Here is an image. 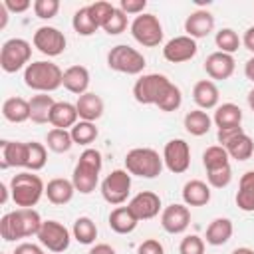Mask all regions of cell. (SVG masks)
I'll return each mask as SVG.
<instances>
[{
	"label": "cell",
	"mask_w": 254,
	"mask_h": 254,
	"mask_svg": "<svg viewBox=\"0 0 254 254\" xmlns=\"http://www.w3.org/2000/svg\"><path fill=\"white\" fill-rule=\"evenodd\" d=\"M75 109H77V115H79L81 121H91V123H95V121L103 115L105 105H103V99H101L97 93L87 91V93H83V95L77 97Z\"/></svg>",
	"instance_id": "21"
},
{
	"label": "cell",
	"mask_w": 254,
	"mask_h": 254,
	"mask_svg": "<svg viewBox=\"0 0 254 254\" xmlns=\"http://www.w3.org/2000/svg\"><path fill=\"white\" fill-rule=\"evenodd\" d=\"M60 12V2L58 0H36L34 2V14L40 20H50Z\"/></svg>",
	"instance_id": "46"
},
{
	"label": "cell",
	"mask_w": 254,
	"mask_h": 254,
	"mask_svg": "<svg viewBox=\"0 0 254 254\" xmlns=\"http://www.w3.org/2000/svg\"><path fill=\"white\" fill-rule=\"evenodd\" d=\"M28 101H30V119L38 125L50 123V113H52V107L56 105L54 97L48 93H36Z\"/></svg>",
	"instance_id": "30"
},
{
	"label": "cell",
	"mask_w": 254,
	"mask_h": 254,
	"mask_svg": "<svg viewBox=\"0 0 254 254\" xmlns=\"http://www.w3.org/2000/svg\"><path fill=\"white\" fill-rule=\"evenodd\" d=\"M212 123L216 125V129H232V127H240L242 125V109L236 103H222L216 107Z\"/></svg>",
	"instance_id": "29"
},
{
	"label": "cell",
	"mask_w": 254,
	"mask_h": 254,
	"mask_svg": "<svg viewBox=\"0 0 254 254\" xmlns=\"http://www.w3.org/2000/svg\"><path fill=\"white\" fill-rule=\"evenodd\" d=\"M71 236L79 242V244H93L95 238H97V224L89 218V216H79L75 218L73 222V228H71Z\"/></svg>",
	"instance_id": "35"
},
{
	"label": "cell",
	"mask_w": 254,
	"mask_h": 254,
	"mask_svg": "<svg viewBox=\"0 0 254 254\" xmlns=\"http://www.w3.org/2000/svg\"><path fill=\"white\" fill-rule=\"evenodd\" d=\"M71 26H73L75 34H79V36H93V34L99 30V26H97L95 20L91 18L87 6L75 10V14H73V18H71Z\"/></svg>",
	"instance_id": "37"
},
{
	"label": "cell",
	"mask_w": 254,
	"mask_h": 254,
	"mask_svg": "<svg viewBox=\"0 0 254 254\" xmlns=\"http://www.w3.org/2000/svg\"><path fill=\"white\" fill-rule=\"evenodd\" d=\"M137 254H165V248L157 238H147L139 244Z\"/></svg>",
	"instance_id": "48"
},
{
	"label": "cell",
	"mask_w": 254,
	"mask_h": 254,
	"mask_svg": "<svg viewBox=\"0 0 254 254\" xmlns=\"http://www.w3.org/2000/svg\"><path fill=\"white\" fill-rule=\"evenodd\" d=\"M119 8H121L127 16H129V14L139 16V14L145 12V8H147V0H121V2H119Z\"/></svg>",
	"instance_id": "47"
},
{
	"label": "cell",
	"mask_w": 254,
	"mask_h": 254,
	"mask_svg": "<svg viewBox=\"0 0 254 254\" xmlns=\"http://www.w3.org/2000/svg\"><path fill=\"white\" fill-rule=\"evenodd\" d=\"M248 105H250V109L254 111V87L248 91Z\"/></svg>",
	"instance_id": "57"
},
{
	"label": "cell",
	"mask_w": 254,
	"mask_h": 254,
	"mask_svg": "<svg viewBox=\"0 0 254 254\" xmlns=\"http://www.w3.org/2000/svg\"><path fill=\"white\" fill-rule=\"evenodd\" d=\"M69 133H71L73 145H83V147L89 145V143H93V141L97 139V135H99L95 123H91V121H81V119L69 129Z\"/></svg>",
	"instance_id": "38"
},
{
	"label": "cell",
	"mask_w": 254,
	"mask_h": 254,
	"mask_svg": "<svg viewBox=\"0 0 254 254\" xmlns=\"http://www.w3.org/2000/svg\"><path fill=\"white\" fill-rule=\"evenodd\" d=\"M244 75H246V79H250V81L254 83V56L246 62V65H244Z\"/></svg>",
	"instance_id": "53"
},
{
	"label": "cell",
	"mask_w": 254,
	"mask_h": 254,
	"mask_svg": "<svg viewBox=\"0 0 254 254\" xmlns=\"http://www.w3.org/2000/svg\"><path fill=\"white\" fill-rule=\"evenodd\" d=\"M24 83L38 93H50L64 85V71L54 62L38 60L24 69Z\"/></svg>",
	"instance_id": "3"
},
{
	"label": "cell",
	"mask_w": 254,
	"mask_h": 254,
	"mask_svg": "<svg viewBox=\"0 0 254 254\" xmlns=\"http://www.w3.org/2000/svg\"><path fill=\"white\" fill-rule=\"evenodd\" d=\"M42 216L34 208H16L12 212H6L0 218V236L6 242H16L20 238L38 236L42 228Z\"/></svg>",
	"instance_id": "1"
},
{
	"label": "cell",
	"mask_w": 254,
	"mask_h": 254,
	"mask_svg": "<svg viewBox=\"0 0 254 254\" xmlns=\"http://www.w3.org/2000/svg\"><path fill=\"white\" fill-rule=\"evenodd\" d=\"M44 254H46V252H44Z\"/></svg>",
	"instance_id": "58"
},
{
	"label": "cell",
	"mask_w": 254,
	"mask_h": 254,
	"mask_svg": "<svg viewBox=\"0 0 254 254\" xmlns=\"http://www.w3.org/2000/svg\"><path fill=\"white\" fill-rule=\"evenodd\" d=\"M198 52V46H196V40H192L190 36H175L171 38L165 46H163V58L171 64H183V62H189L196 56Z\"/></svg>",
	"instance_id": "14"
},
{
	"label": "cell",
	"mask_w": 254,
	"mask_h": 254,
	"mask_svg": "<svg viewBox=\"0 0 254 254\" xmlns=\"http://www.w3.org/2000/svg\"><path fill=\"white\" fill-rule=\"evenodd\" d=\"M32 44H34V48L40 54H44L48 58H56V56H60V54L65 52L67 40H65V36H64L62 30H58L54 26H40L34 32Z\"/></svg>",
	"instance_id": "12"
},
{
	"label": "cell",
	"mask_w": 254,
	"mask_h": 254,
	"mask_svg": "<svg viewBox=\"0 0 254 254\" xmlns=\"http://www.w3.org/2000/svg\"><path fill=\"white\" fill-rule=\"evenodd\" d=\"M230 254H254V250L248 248V246H238V248H234Z\"/></svg>",
	"instance_id": "56"
},
{
	"label": "cell",
	"mask_w": 254,
	"mask_h": 254,
	"mask_svg": "<svg viewBox=\"0 0 254 254\" xmlns=\"http://www.w3.org/2000/svg\"><path fill=\"white\" fill-rule=\"evenodd\" d=\"M101 30H103L105 34H109V36H119V34H123V32L127 30V14H125L119 6H115V10L109 14V18H107L105 24L101 26Z\"/></svg>",
	"instance_id": "42"
},
{
	"label": "cell",
	"mask_w": 254,
	"mask_h": 254,
	"mask_svg": "<svg viewBox=\"0 0 254 254\" xmlns=\"http://www.w3.org/2000/svg\"><path fill=\"white\" fill-rule=\"evenodd\" d=\"M87 254H117V252H115V248H113V246H109V244L101 242V244H95V246H91Z\"/></svg>",
	"instance_id": "52"
},
{
	"label": "cell",
	"mask_w": 254,
	"mask_h": 254,
	"mask_svg": "<svg viewBox=\"0 0 254 254\" xmlns=\"http://www.w3.org/2000/svg\"><path fill=\"white\" fill-rule=\"evenodd\" d=\"M127 206L137 220H151L161 212V196L153 190H141L127 202Z\"/></svg>",
	"instance_id": "16"
},
{
	"label": "cell",
	"mask_w": 254,
	"mask_h": 254,
	"mask_svg": "<svg viewBox=\"0 0 254 254\" xmlns=\"http://www.w3.org/2000/svg\"><path fill=\"white\" fill-rule=\"evenodd\" d=\"M8 8L4 6V2H0V30H4L6 28V24H8Z\"/></svg>",
	"instance_id": "54"
},
{
	"label": "cell",
	"mask_w": 254,
	"mask_h": 254,
	"mask_svg": "<svg viewBox=\"0 0 254 254\" xmlns=\"http://www.w3.org/2000/svg\"><path fill=\"white\" fill-rule=\"evenodd\" d=\"M183 103V93L179 89V85H175L173 81L169 83V87L165 89V93L161 95V99L157 101V107L165 113H171V111H177Z\"/></svg>",
	"instance_id": "41"
},
{
	"label": "cell",
	"mask_w": 254,
	"mask_h": 254,
	"mask_svg": "<svg viewBox=\"0 0 254 254\" xmlns=\"http://www.w3.org/2000/svg\"><path fill=\"white\" fill-rule=\"evenodd\" d=\"M163 163L175 175L187 173L189 167H190V147H189V143L185 139L167 141L165 149H163Z\"/></svg>",
	"instance_id": "13"
},
{
	"label": "cell",
	"mask_w": 254,
	"mask_h": 254,
	"mask_svg": "<svg viewBox=\"0 0 254 254\" xmlns=\"http://www.w3.org/2000/svg\"><path fill=\"white\" fill-rule=\"evenodd\" d=\"M242 44H244V48H246L248 52L254 54V26H250V28L244 32V36H242Z\"/></svg>",
	"instance_id": "51"
},
{
	"label": "cell",
	"mask_w": 254,
	"mask_h": 254,
	"mask_svg": "<svg viewBox=\"0 0 254 254\" xmlns=\"http://www.w3.org/2000/svg\"><path fill=\"white\" fill-rule=\"evenodd\" d=\"M77 121H79V115H77L75 103L56 101V105L52 107V113H50V123L56 129H67L69 131Z\"/></svg>",
	"instance_id": "24"
},
{
	"label": "cell",
	"mask_w": 254,
	"mask_h": 254,
	"mask_svg": "<svg viewBox=\"0 0 254 254\" xmlns=\"http://www.w3.org/2000/svg\"><path fill=\"white\" fill-rule=\"evenodd\" d=\"M46 161H48V151H46V145L38 143V141H26V165L24 169L26 171H42L46 167Z\"/></svg>",
	"instance_id": "34"
},
{
	"label": "cell",
	"mask_w": 254,
	"mask_h": 254,
	"mask_svg": "<svg viewBox=\"0 0 254 254\" xmlns=\"http://www.w3.org/2000/svg\"><path fill=\"white\" fill-rule=\"evenodd\" d=\"M129 30H131L133 40L145 48H157L163 42V26H161L159 18L151 12H143V14L135 16Z\"/></svg>",
	"instance_id": "8"
},
{
	"label": "cell",
	"mask_w": 254,
	"mask_h": 254,
	"mask_svg": "<svg viewBox=\"0 0 254 254\" xmlns=\"http://www.w3.org/2000/svg\"><path fill=\"white\" fill-rule=\"evenodd\" d=\"M202 165H204L206 171H212V169L230 165V157H228V153L222 145H210L202 153Z\"/></svg>",
	"instance_id": "39"
},
{
	"label": "cell",
	"mask_w": 254,
	"mask_h": 254,
	"mask_svg": "<svg viewBox=\"0 0 254 254\" xmlns=\"http://www.w3.org/2000/svg\"><path fill=\"white\" fill-rule=\"evenodd\" d=\"M87 8H89V14H91V18L95 20V24L99 28L105 24V20L109 18V14L115 10V6L111 2H103V0L93 2V4H87Z\"/></svg>",
	"instance_id": "44"
},
{
	"label": "cell",
	"mask_w": 254,
	"mask_h": 254,
	"mask_svg": "<svg viewBox=\"0 0 254 254\" xmlns=\"http://www.w3.org/2000/svg\"><path fill=\"white\" fill-rule=\"evenodd\" d=\"M107 222H109V228L113 232H117V234H129L139 224V220L135 218V214L131 212L129 206H117V208H113L109 212Z\"/></svg>",
	"instance_id": "28"
},
{
	"label": "cell",
	"mask_w": 254,
	"mask_h": 254,
	"mask_svg": "<svg viewBox=\"0 0 254 254\" xmlns=\"http://www.w3.org/2000/svg\"><path fill=\"white\" fill-rule=\"evenodd\" d=\"M71 232L58 220H44L42 222V228L38 232V240L44 248H48L50 252H65L69 248V242H71Z\"/></svg>",
	"instance_id": "11"
},
{
	"label": "cell",
	"mask_w": 254,
	"mask_h": 254,
	"mask_svg": "<svg viewBox=\"0 0 254 254\" xmlns=\"http://www.w3.org/2000/svg\"><path fill=\"white\" fill-rule=\"evenodd\" d=\"M185 129H187V133H190V135H194V137H202V135H206L208 131H210V127H212V119H210V115L206 113V111H202V109H192V111H189L187 115H185Z\"/></svg>",
	"instance_id": "33"
},
{
	"label": "cell",
	"mask_w": 254,
	"mask_h": 254,
	"mask_svg": "<svg viewBox=\"0 0 254 254\" xmlns=\"http://www.w3.org/2000/svg\"><path fill=\"white\" fill-rule=\"evenodd\" d=\"M212 30H214V16L208 10H200L198 8V10L190 12L187 16V20H185V32L192 40L206 38Z\"/></svg>",
	"instance_id": "18"
},
{
	"label": "cell",
	"mask_w": 254,
	"mask_h": 254,
	"mask_svg": "<svg viewBox=\"0 0 254 254\" xmlns=\"http://www.w3.org/2000/svg\"><path fill=\"white\" fill-rule=\"evenodd\" d=\"M4 2V6L8 8V12H12V14H22V12H26L30 6H34L30 0H2Z\"/></svg>",
	"instance_id": "49"
},
{
	"label": "cell",
	"mask_w": 254,
	"mask_h": 254,
	"mask_svg": "<svg viewBox=\"0 0 254 254\" xmlns=\"http://www.w3.org/2000/svg\"><path fill=\"white\" fill-rule=\"evenodd\" d=\"M30 58H32V44L24 38H10L2 44L0 67L6 73H16L22 67L26 69L30 65Z\"/></svg>",
	"instance_id": "7"
},
{
	"label": "cell",
	"mask_w": 254,
	"mask_h": 254,
	"mask_svg": "<svg viewBox=\"0 0 254 254\" xmlns=\"http://www.w3.org/2000/svg\"><path fill=\"white\" fill-rule=\"evenodd\" d=\"M183 202L187 206H204L210 202V187L200 179H190L183 187Z\"/></svg>",
	"instance_id": "26"
},
{
	"label": "cell",
	"mask_w": 254,
	"mask_h": 254,
	"mask_svg": "<svg viewBox=\"0 0 254 254\" xmlns=\"http://www.w3.org/2000/svg\"><path fill=\"white\" fill-rule=\"evenodd\" d=\"M179 254H204V240L198 234H187L179 244Z\"/></svg>",
	"instance_id": "45"
},
{
	"label": "cell",
	"mask_w": 254,
	"mask_h": 254,
	"mask_svg": "<svg viewBox=\"0 0 254 254\" xmlns=\"http://www.w3.org/2000/svg\"><path fill=\"white\" fill-rule=\"evenodd\" d=\"M107 65H109V69L119 71V73L139 75L145 69L147 60L139 50H135L127 44H117L107 52Z\"/></svg>",
	"instance_id": "6"
},
{
	"label": "cell",
	"mask_w": 254,
	"mask_h": 254,
	"mask_svg": "<svg viewBox=\"0 0 254 254\" xmlns=\"http://www.w3.org/2000/svg\"><path fill=\"white\" fill-rule=\"evenodd\" d=\"M163 167H165L163 155H159L151 147H135L125 155V171L141 179L159 177Z\"/></svg>",
	"instance_id": "5"
},
{
	"label": "cell",
	"mask_w": 254,
	"mask_h": 254,
	"mask_svg": "<svg viewBox=\"0 0 254 254\" xmlns=\"http://www.w3.org/2000/svg\"><path fill=\"white\" fill-rule=\"evenodd\" d=\"M10 196L18 208H34L40 198L46 194L44 181L32 171H22L10 181Z\"/></svg>",
	"instance_id": "4"
},
{
	"label": "cell",
	"mask_w": 254,
	"mask_h": 254,
	"mask_svg": "<svg viewBox=\"0 0 254 254\" xmlns=\"http://www.w3.org/2000/svg\"><path fill=\"white\" fill-rule=\"evenodd\" d=\"M236 69V62L234 56L224 54V52H212L210 56H206L204 60V71L210 79H228Z\"/></svg>",
	"instance_id": "17"
},
{
	"label": "cell",
	"mask_w": 254,
	"mask_h": 254,
	"mask_svg": "<svg viewBox=\"0 0 254 254\" xmlns=\"http://www.w3.org/2000/svg\"><path fill=\"white\" fill-rule=\"evenodd\" d=\"M46 145L54 153H67L73 147V139H71V133L67 129H56L54 127L46 135Z\"/></svg>",
	"instance_id": "36"
},
{
	"label": "cell",
	"mask_w": 254,
	"mask_h": 254,
	"mask_svg": "<svg viewBox=\"0 0 254 254\" xmlns=\"http://www.w3.org/2000/svg\"><path fill=\"white\" fill-rule=\"evenodd\" d=\"M206 181H208V187H214V189L228 187L230 181H232V169H230V165H224V167L206 171Z\"/></svg>",
	"instance_id": "43"
},
{
	"label": "cell",
	"mask_w": 254,
	"mask_h": 254,
	"mask_svg": "<svg viewBox=\"0 0 254 254\" xmlns=\"http://www.w3.org/2000/svg\"><path fill=\"white\" fill-rule=\"evenodd\" d=\"M26 165V143L22 141H0V169L24 167Z\"/></svg>",
	"instance_id": "22"
},
{
	"label": "cell",
	"mask_w": 254,
	"mask_h": 254,
	"mask_svg": "<svg viewBox=\"0 0 254 254\" xmlns=\"http://www.w3.org/2000/svg\"><path fill=\"white\" fill-rule=\"evenodd\" d=\"M222 147L226 149L228 157L234 159V161H248L254 155V141H252V137L244 129H240L238 133L228 137L222 143Z\"/></svg>",
	"instance_id": "19"
},
{
	"label": "cell",
	"mask_w": 254,
	"mask_h": 254,
	"mask_svg": "<svg viewBox=\"0 0 254 254\" xmlns=\"http://www.w3.org/2000/svg\"><path fill=\"white\" fill-rule=\"evenodd\" d=\"M192 99L198 105V109H202V111L204 109H216L218 99H220V91L212 79H200L192 87Z\"/></svg>",
	"instance_id": "20"
},
{
	"label": "cell",
	"mask_w": 254,
	"mask_h": 254,
	"mask_svg": "<svg viewBox=\"0 0 254 254\" xmlns=\"http://www.w3.org/2000/svg\"><path fill=\"white\" fill-rule=\"evenodd\" d=\"M236 206L244 212H254V171H246L240 177L238 192L234 196Z\"/></svg>",
	"instance_id": "31"
},
{
	"label": "cell",
	"mask_w": 254,
	"mask_h": 254,
	"mask_svg": "<svg viewBox=\"0 0 254 254\" xmlns=\"http://www.w3.org/2000/svg\"><path fill=\"white\" fill-rule=\"evenodd\" d=\"M171 79L163 73H145L133 85V97L141 105H157Z\"/></svg>",
	"instance_id": "9"
},
{
	"label": "cell",
	"mask_w": 254,
	"mask_h": 254,
	"mask_svg": "<svg viewBox=\"0 0 254 254\" xmlns=\"http://www.w3.org/2000/svg\"><path fill=\"white\" fill-rule=\"evenodd\" d=\"M131 192V173L125 169L111 171L101 181V196L109 204H123Z\"/></svg>",
	"instance_id": "10"
},
{
	"label": "cell",
	"mask_w": 254,
	"mask_h": 254,
	"mask_svg": "<svg viewBox=\"0 0 254 254\" xmlns=\"http://www.w3.org/2000/svg\"><path fill=\"white\" fill-rule=\"evenodd\" d=\"M75 194V187L69 179H64V177H58V179H52L48 185H46V196L52 204H58V206H64L67 204Z\"/></svg>",
	"instance_id": "25"
},
{
	"label": "cell",
	"mask_w": 254,
	"mask_h": 254,
	"mask_svg": "<svg viewBox=\"0 0 254 254\" xmlns=\"http://www.w3.org/2000/svg\"><path fill=\"white\" fill-rule=\"evenodd\" d=\"M2 115L10 123H24L30 119V101L24 97H8L2 103Z\"/></svg>",
	"instance_id": "32"
},
{
	"label": "cell",
	"mask_w": 254,
	"mask_h": 254,
	"mask_svg": "<svg viewBox=\"0 0 254 254\" xmlns=\"http://www.w3.org/2000/svg\"><path fill=\"white\" fill-rule=\"evenodd\" d=\"M89 69L85 65H69L65 71H64V87L69 91V93H75L77 97L87 93V87H89Z\"/></svg>",
	"instance_id": "23"
},
{
	"label": "cell",
	"mask_w": 254,
	"mask_h": 254,
	"mask_svg": "<svg viewBox=\"0 0 254 254\" xmlns=\"http://www.w3.org/2000/svg\"><path fill=\"white\" fill-rule=\"evenodd\" d=\"M8 194H10V187H6V185L2 183V185H0V202H2V204H6Z\"/></svg>",
	"instance_id": "55"
},
{
	"label": "cell",
	"mask_w": 254,
	"mask_h": 254,
	"mask_svg": "<svg viewBox=\"0 0 254 254\" xmlns=\"http://www.w3.org/2000/svg\"><path fill=\"white\" fill-rule=\"evenodd\" d=\"M101 167H103V157L97 149H91L87 147L75 167H73V173H71V183L75 187L77 192L81 194H91L99 183V173H101Z\"/></svg>",
	"instance_id": "2"
},
{
	"label": "cell",
	"mask_w": 254,
	"mask_h": 254,
	"mask_svg": "<svg viewBox=\"0 0 254 254\" xmlns=\"http://www.w3.org/2000/svg\"><path fill=\"white\" fill-rule=\"evenodd\" d=\"M12 254H44V250L38 246V244H32V242H22L16 246V250Z\"/></svg>",
	"instance_id": "50"
},
{
	"label": "cell",
	"mask_w": 254,
	"mask_h": 254,
	"mask_svg": "<svg viewBox=\"0 0 254 254\" xmlns=\"http://www.w3.org/2000/svg\"><path fill=\"white\" fill-rule=\"evenodd\" d=\"M190 224V210L187 204H169L161 212V226L169 234H183Z\"/></svg>",
	"instance_id": "15"
},
{
	"label": "cell",
	"mask_w": 254,
	"mask_h": 254,
	"mask_svg": "<svg viewBox=\"0 0 254 254\" xmlns=\"http://www.w3.org/2000/svg\"><path fill=\"white\" fill-rule=\"evenodd\" d=\"M214 44H216L218 52H224V54H230L232 56L240 48L242 40L238 38V34L232 28H220L216 32V36H214Z\"/></svg>",
	"instance_id": "40"
},
{
	"label": "cell",
	"mask_w": 254,
	"mask_h": 254,
	"mask_svg": "<svg viewBox=\"0 0 254 254\" xmlns=\"http://www.w3.org/2000/svg\"><path fill=\"white\" fill-rule=\"evenodd\" d=\"M232 232H234L232 220L226 216H218L206 226L204 238H206V244H210V246H222L232 238Z\"/></svg>",
	"instance_id": "27"
}]
</instances>
